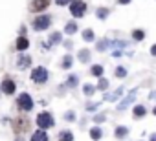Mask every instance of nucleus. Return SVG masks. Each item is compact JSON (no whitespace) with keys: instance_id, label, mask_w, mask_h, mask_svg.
Returning a JSON list of instances; mask_svg holds the SVG:
<instances>
[{"instance_id":"obj_1","label":"nucleus","mask_w":156,"mask_h":141,"mask_svg":"<svg viewBox=\"0 0 156 141\" xmlns=\"http://www.w3.org/2000/svg\"><path fill=\"white\" fill-rule=\"evenodd\" d=\"M53 125H55V121H53V117H51L50 112H41V114L37 115V126H39L41 130L51 128Z\"/></svg>"},{"instance_id":"obj_2","label":"nucleus","mask_w":156,"mask_h":141,"mask_svg":"<svg viewBox=\"0 0 156 141\" xmlns=\"http://www.w3.org/2000/svg\"><path fill=\"white\" fill-rule=\"evenodd\" d=\"M85 11H87V4L83 0H73V2H70V13L73 17H83Z\"/></svg>"},{"instance_id":"obj_3","label":"nucleus","mask_w":156,"mask_h":141,"mask_svg":"<svg viewBox=\"0 0 156 141\" xmlns=\"http://www.w3.org/2000/svg\"><path fill=\"white\" fill-rule=\"evenodd\" d=\"M13 128H15L17 134H24V132H28V130H30V119L19 115V117L13 121Z\"/></svg>"},{"instance_id":"obj_4","label":"nucleus","mask_w":156,"mask_h":141,"mask_svg":"<svg viewBox=\"0 0 156 141\" xmlns=\"http://www.w3.org/2000/svg\"><path fill=\"white\" fill-rule=\"evenodd\" d=\"M31 81H35V83H39V84L46 83V81H48V72H46V68L37 66L33 72H31Z\"/></svg>"},{"instance_id":"obj_5","label":"nucleus","mask_w":156,"mask_h":141,"mask_svg":"<svg viewBox=\"0 0 156 141\" xmlns=\"http://www.w3.org/2000/svg\"><path fill=\"white\" fill-rule=\"evenodd\" d=\"M50 22H51V19H50L48 15H41V17H37V19L33 20V29L42 31V29H46V28L50 26Z\"/></svg>"},{"instance_id":"obj_6","label":"nucleus","mask_w":156,"mask_h":141,"mask_svg":"<svg viewBox=\"0 0 156 141\" xmlns=\"http://www.w3.org/2000/svg\"><path fill=\"white\" fill-rule=\"evenodd\" d=\"M17 105H19V108H20V110H24V112L33 110V101H31V97H30L28 94H22V95L19 97Z\"/></svg>"},{"instance_id":"obj_7","label":"nucleus","mask_w":156,"mask_h":141,"mask_svg":"<svg viewBox=\"0 0 156 141\" xmlns=\"http://www.w3.org/2000/svg\"><path fill=\"white\" fill-rule=\"evenodd\" d=\"M48 6H50V0H31V4H30V11L39 13V11H44Z\"/></svg>"},{"instance_id":"obj_8","label":"nucleus","mask_w":156,"mask_h":141,"mask_svg":"<svg viewBox=\"0 0 156 141\" xmlns=\"http://www.w3.org/2000/svg\"><path fill=\"white\" fill-rule=\"evenodd\" d=\"M2 92H4L6 95H11V94H15V83H13L9 77H6V79L2 81Z\"/></svg>"},{"instance_id":"obj_9","label":"nucleus","mask_w":156,"mask_h":141,"mask_svg":"<svg viewBox=\"0 0 156 141\" xmlns=\"http://www.w3.org/2000/svg\"><path fill=\"white\" fill-rule=\"evenodd\" d=\"M31 141H48V134L44 130H37L33 136H31Z\"/></svg>"},{"instance_id":"obj_10","label":"nucleus","mask_w":156,"mask_h":141,"mask_svg":"<svg viewBox=\"0 0 156 141\" xmlns=\"http://www.w3.org/2000/svg\"><path fill=\"white\" fill-rule=\"evenodd\" d=\"M28 46H30V42H28L26 37H19V39H17V50H19V51H24Z\"/></svg>"},{"instance_id":"obj_11","label":"nucleus","mask_w":156,"mask_h":141,"mask_svg":"<svg viewBox=\"0 0 156 141\" xmlns=\"http://www.w3.org/2000/svg\"><path fill=\"white\" fill-rule=\"evenodd\" d=\"M59 141H73V134L70 130H62L59 134Z\"/></svg>"},{"instance_id":"obj_12","label":"nucleus","mask_w":156,"mask_h":141,"mask_svg":"<svg viewBox=\"0 0 156 141\" xmlns=\"http://www.w3.org/2000/svg\"><path fill=\"white\" fill-rule=\"evenodd\" d=\"M147 114V110H145V106H141V105H138V106H134V117H143Z\"/></svg>"},{"instance_id":"obj_13","label":"nucleus","mask_w":156,"mask_h":141,"mask_svg":"<svg viewBox=\"0 0 156 141\" xmlns=\"http://www.w3.org/2000/svg\"><path fill=\"white\" fill-rule=\"evenodd\" d=\"M114 134H116V137H118V139H123V137H125V136L129 134V130H127L125 126H118Z\"/></svg>"},{"instance_id":"obj_14","label":"nucleus","mask_w":156,"mask_h":141,"mask_svg":"<svg viewBox=\"0 0 156 141\" xmlns=\"http://www.w3.org/2000/svg\"><path fill=\"white\" fill-rule=\"evenodd\" d=\"M64 31H66L68 35H73V33L77 31V24H75V22H70V24H66V28H64Z\"/></svg>"},{"instance_id":"obj_15","label":"nucleus","mask_w":156,"mask_h":141,"mask_svg":"<svg viewBox=\"0 0 156 141\" xmlns=\"http://www.w3.org/2000/svg\"><path fill=\"white\" fill-rule=\"evenodd\" d=\"M31 64V59L30 57H20L19 59V68H28Z\"/></svg>"},{"instance_id":"obj_16","label":"nucleus","mask_w":156,"mask_h":141,"mask_svg":"<svg viewBox=\"0 0 156 141\" xmlns=\"http://www.w3.org/2000/svg\"><path fill=\"white\" fill-rule=\"evenodd\" d=\"M90 136H92V139H101V128H98V126H94L92 130H90Z\"/></svg>"},{"instance_id":"obj_17","label":"nucleus","mask_w":156,"mask_h":141,"mask_svg":"<svg viewBox=\"0 0 156 141\" xmlns=\"http://www.w3.org/2000/svg\"><path fill=\"white\" fill-rule=\"evenodd\" d=\"M90 74H92V75H101V74H103V66H99V64L92 66V70H90Z\"/></svg>"},{"instance_id":"obj_18","label":"nucleus","mask_w":156,"mask_h":141,"mask_svg":"<svg viewBox=\"0 0 156 141\" xmlns=\"http://www.w3.org/2000/svg\"><path fill=\"white\" fill-rule=\"evenodd\" d=\"M83 39L85 40H94V31L92 29H85L83 31Z\"/></svg>"},{"instance_id":"obj_19","label":"nucleus","mask_w":156,"mask_h":141,"mask_svg":"<svg viewBox=\"0 0 156 141\" xmlns=\"http://www.w3.org/2000/svg\"><path fill=\"white\" fill-rule=\"evenodd\" d=\"M132 37H134L136 40H141V39L145 37V33H143L141 29H134V31H132Z\"/></svg>"},{"instance_id":"obj_20","label":"nucleus","mask_w":156,"mask_h":141,"mask_svg":"<svg viewBox=\"0 0 156 141\" xmlns=\"http://www.w3.org/2000/svg\"><path fill=\"white\" fill-rule=\"evenodd\" d=\"M90 59V53L87 51V50H81V53H79V60H83V62H87Z\"/></svg>"},{"instance_id":"obj_21","label":"nucleus","mask_w":156,"mask_h":141,"mask_svg":"<svg viewBox=\"0 0 156 141\" xmlns=\"http://www.w3.org/2000/svg\"><path fill=\"white\" fill-rule=\"evenodd\" d=\"M114 74H116V77H125V75H127V70H125V68H116Z\"/></svg>"},{"instance_id":"obj_22","label":"nucleus","mask_w":156,"mask_h":141,"mask_svg":"<svg viewBox=\"0 0 156 141\" xmlns=\"http://www.w3.org/2000/svg\"><path fill=\"white\" fill-rule=\"evenodd\" d=\"M59 40H61V33H57V31H55V33L50 37V42H51V44H57Z\"/></svg>"},{"instance_id":"obj_23","label":"nucleus","mask_w":156,"mask_h":141,"mask_svg":"<svg viewBox=\"0 0 156 141\" xmlns=\"http://www.w3.org/2000/svg\"><path fill=\"white\" fill-rule=\"evenodd\" d=\"M70 66H72V57L66 55V57L62 59V68H70Z\"/></svg>"},{"instance_id":"obj_24","label":"nucleus","mask_w":156,"mask_h":141,"mask_svg":"<svg viewBox=\"0 0 156 141\" xmlns=\"http://www.w3.org/2000/svg\"><path fill=\"white\" fill-rule=\"evenodd\" d=\"M98 88H99V90H107V88H108V81H107V79H101L99 84H98Z\"/></svg>"},{"instance_id":"obj_25","label":"nucleus","mask_w":156,"mask_h":141,"mask_svg":"<svg viewBox=\"0 0 156 141\" xmlns=\"http://www.w3.org/2000/svg\"><path fill=\"white\" fill-rule=\"evenodd\" d=\"M107 15H108V9H103V8L98 9V17H99V19H105Z\"/></svg>"},{"instance_id":"obj_26","label":"nucleus","mask_w":156,"mask_h":141,"mask_svg":"<svg viewBox=\"0 0 156 141\" xmlns=\"http://www.w3.org/2000/svg\"><path fill=\"white\" fill-rule=\"evenodd\" d=\"M94 90H96L94 86H90V84H85V94H87V95H92V94H94Z\"/></svg>"},{"instance_id":"obj_27","label":"nucleus","mask_w":156,"mask_h":141,"mask_svg":"<svg viewBox=\"0 0 156 141\" xmlns=\"http://www.w3.org/2000/svg\"><path fill=\"white\" fill-rule=\"evenodd\" d=\"M68 84H70V86H75V84H77V77H75V75H70V77H68Z\"/></svg>"},{"instance_id":"obj_28","label":"nucleus","mask_w":156,"mask_h":141,"mask_svg":"<svg viewBox=\"0 0 156 141\" xmlns=\"http://www.w3.org/2000/svg\"><path fill=\"white\" fill-rule=\"evenodd\" d=\"M55 2H57V4H59V6H66V4H68V2H70V0H55Z\"/></svg>"},{"instance_id":"obj_29","label":"nucleus","mask_w":156,"mask_h":141,"mask_svg":"<svg viewBox=\"0 0 156 141\" xmlns=\"http://www.w3.org/2000/svg\"><path fill=\"white\" fill-rule=\"evenodd\" d=\"M151 53H152V55H154V57H156V44H154V46H152V48H151Z\"/></svg>"},{"instance_id":"obj_30","label":"nucleus","mask_w":156,"mask_h":141,"mask_svg":"<svg viewBox=\"0 0 156 141\" xmlns=\"http://www.w3.org/2000/svg\"><path fill=\"white\" fill-rule=\"evenodd\" d=\"M130 0H119V4H129Z\"/></svg>"},{"instance_id":"obj_31","label":"nucleus","mask_w":156,"mask_h":141,"mask_svg":"<svg viewBox=\"0 0 156 141\" xmlns=\"http://www.w3.org/2000/svg\"><path fill=\"white\" fill-rule=\"evenodd\" d=\"M151 141H156V134H152V136H151Z\"/></svg>"},{"instance_id":"obj_32","label":"nucleus","mask_w":156,"mask_h":141,"mask_svg":"<svg viewBox=\"0 0 156 141\" xmlns=\"http://www.w3.org/2000/svg\"><path fill=\"white\" fill-rule=\"evenodd\" d=\"M152 114H154V115H156V108H154V110H152Z\"/></svg>"}]
</instances>
